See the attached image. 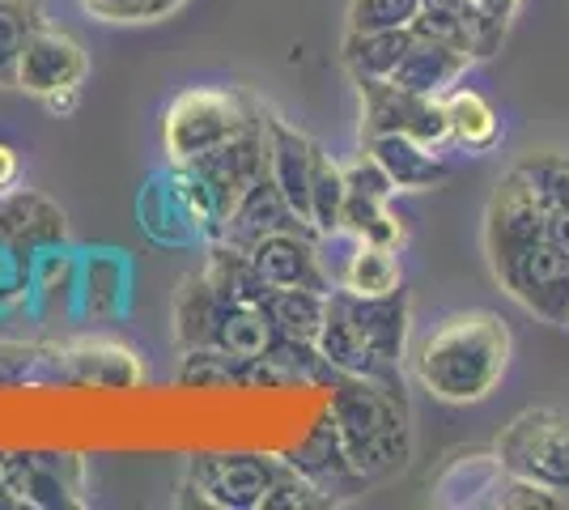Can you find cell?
<instances>
[{
	"mask_svg": "<svg viewBox=\"0 0 569 510\" xmlns=\"http://www.w3.org/2000/svg\"><path fill=\"white\" fill-rule=\"evenodd\" d=\"M480 9H489L493 18H501V22H510L515 18V9H519V0H476Z\"/></svg>",
	"mask_w": 569,
	"mask_h": 510,
	"instance_id": "cell-33",
	"label": "cell"
},
{
	"mask_svg": "<svg viewBox=\"0 0 569 510\" xmlns=\"http://www.w3.org/2000/svg\"><path fill=\"white\" fill-rule=\"evenodd\" d=\"M209 188H213L217 204H221V226L230 221L238 204H242V196L251 192L256 183L268 179V132H263V107H260V120L251 123L247 132H238L234 141H226L221 149L213 153H204V158H196L188 162Z\"/></svg>",
	"mask_w": 569,
	"mask_h": 510,
	"instance_id": "cell-9",
	"label": "cell"
},
{
	"mask_svg": "<svg viewBox=\"0 0 569 510\" xmlns=\"http://www.w3.org/2000/svg\"><path fill=\"white\" fill-rule=\"evenodd\" d=\"M421 0H349V30H408Z\"/></svg>",
	"mask_w": 569,
	"mask_h": 510,
	"instance_id": "cell-29",
	"label": "cell"
},
{
	"mask_svg": "<svg viewBox=\"0 0 569 510\" xmlns=\"http://www.w3.org/2000/svg\"><path fill=\"white\" fill-rule=\"evenodd\" d=\"M485 251L498 286L545 323H569V218L510 170L485 213Z\"/></svg>",
	"mask_w": 569,
	"mask_h": 510,
	"instance_id": "cell-1",
	"label": "cell"
},
{
	"mask_svg": "<svg viewBox=\"0 0 569 510\" xmlns=\"http://www.w3.org/2000/svg\"><path fill=\"white\" fill-rule=\"evenodd\" d=\"M204 277L217 286V293L226 302H263L272 286L260 277V268L251 260V251H242L234 243H221L217 239L213 251H209V264H204Z\"/></svg>",
	"mask_w": 569,
	"mask_h": 510,
	"instance_id": "cell-22",
	"label": "cell"
},
{
	"mask_svg": "<svg viewBox=\"0 0 569 510\" xmlns=\"http://www.w3.org/2000/svg\"><path fill=\"white\" fill-rule=\"evenodd\" d=\"M345 183H349V196H345V226H340V234H353V239H366V243L400 247L403 226L391 213L396 183L387 179V170L370 153H361L353 167H345Z\"/></svg>",
	"mask_w": 569,
	"mask_h": 510,
	"instance_id": "cell-10",
	"label": "cell"
},
{
	"mask_svg": "<svg viewBox=\"0 0 569 510\" xmlns=\"http://www.w3.org/2000/svg\"><path fill=\"white\" fill-rule=\"evenodd\" d=\"M179 383H188V388H251V362H242L217 344L183 349Z\"/></svg>",
	"mask_w": 569,
	"mask_h": 510,
	"instance_id": "cell-25",
	"label": "cell"
},
{
	"mask_svg": "<svg viewBox=\"0 0 569 510\" xmlns=\"http://www.w3.org/2000/svg\"><path fill=\"white\" fill-rule=\"evenodd\" d=\"M183 0H86V9H94L107 22H153L170 18Z\"/></svg>",
	"mask_w": 569,
	"mask_h": 510,
	"instance_id": "cell-30",
	"label": "cell"
},
{
	"mask_svg": "<svg viewBox=\"0 0 569 510\" xmlns=\"http://www.w3.org/2000/svg\"><path fill=\"white\" fill-rule=\"evenodd\" d=\"M536 188V196L545 200L548 209L566 213L569 218V153H557V149H545V153H531L515 167Z\"/></svg>",
	"mask_w": 569,
	"mask_h": 510,
	"instance_id": "cell-28",
	"label": "cell"
},
{
	"mask_svg": "<svg viewBox=\"0 0 569 510\" xmlns=\"http://www.w3.org/2000/svg\"><path fill=\"white\" fill-rule=\"evenodd\" d=\"M506 472L561 493L569 502V413L527 409L493 442Z\"/></svg>",
	"mask_w": 569,
	"mask_h": 510,
	"instance_id": "cell-5",
	"label": "cell"
},
{
	"mask_svg": "<svg viewBox=\"0 0 569 510\" xmlns=\"http://www.w3.org/2000/svg\"><path fill=\"white\" fill-rule=\"evenodd\" d=\"M277 230H307V226L284 204L281 188L272 179H263V183H256L251 192L242 196V204L221 226V243H234L242 251H251L263 234H277Z\"/></svg>",
	"mask_w": 569,
	"mask_h": 510,
	"instance_id": "cell-17",
	"label": "cell"
},
{
	"mask_svg": "<svg viewBox=\"0 0 569 510\" xmlns=\"http://www.w3.org/2000/svg\"><path fill=\"white\" fill-rule=\"evenodd\" d=\"M412 43V26L408 30H349L345 34V48H340V60L353 81H366V77H391L396 64L403 60V51Z\"/></svg>",
	"mask_w": 569,
	"mask_h": 510,
	"instance_id": "cell-20",
	"label": "cell"
},
{
	"mask_svg": "<svg viewBox=\"0 0 569 510\" xmlns=\"http://www.w3.org/2000/svg\"><path fill=\"white\" fill-rule=\"evenodd\" d=\"M345 167H336L332 158L319 149L315 153V174H310V230L315 234H336L345 226Z\"/></svg>",
	"mask_w": 569,
	"mask_h": 510,
	"instance_id": "cell-26",
	"label": "cell"
},
{
	"mask_svg": "<svg viewBox=\"0 0 569 510\" xmlns=\"http://www.w3.org/2000/svg\"><path fill=\"white\" fill-rule=\"evenodd\" d=\"M447 102V120H451V141H459L463 149H489L498 146L501 120L493 111V102L472 90V86H455L451 94H442Z\"/></svg>",
	"mask_w": 569,
	"mask_h": 510,
	"instance_id": "cell-24",
	"label": "cell"
},
{
	"mask_svg": "<svg viewBox=\"0 0 569 510\" xmlns=\"http://www.w3.org/2000/svg\"><path fill=\"white\" fill-rule=\"evenodd\" d=\"M39 4L34 0H0V90L18 86V64H22L26 39L34 34Z\"/></svg>",
	"mask_w": 569,
	"mask_h": 510,
	"instance_id": "cell-27",
	"label": "cell"
},
{
	"mask_svg": "<svg viewBox=\"0 0 569 510\" xmlns=\"http://www.w3.org/2000/svg\"><path fill=\"white\" fill-rule=\"evenodd\" d=\"M366 153L387 170V179L396 183V192H429V188H438L451 174V167L433 153V146L408 137V132L366 137Z\"/></svg>",
	"mask_w": 569,
	"mask_h": 510,
	"instance_id": "cell-15",
	"label": "cell"
},
{
	"mask_svg": "<svg viewBox=\"0 0 569 510\" xmlns=\"http://www.w3.org/2000/svg\"><path fill=\"white\" fill-rule=\"evenodd\" d=\"M263 132H268V179L281 188L284 204L310 230V174H315L319 146L272 111H263Z\"/></svg>",
	"mask_w": 569,
	"mask_h": 510,
	"instance_id": "cell-13",
	"label": "cell"
},
{
	"mask_svg": "<svg viewBox=\"0 0 569 510\" xmlns=\"http://www.w3.org/2000/svg\"><path fill=\"white\" fill-rule=\"evenodd\" d=\"M260 120V107H251L238 90H217V86H191L174 94L162 111V146L174 167H188L196 158L213 153L238 132H247Z\"/></svg>",
	"mask_w": 569,
	"mask_h": 510,
	"instance_id": "cell-4",
	"label": "cell"
},
{
	"mask_svg": "<svg viewBox=\"0 0 569 510\" xmlns=\"http://www.w3.org/2000/svg\"><path fill=\"white\" fill-rule=\"evenodd\" d=\"M476 60L468 51L451 48L442 39H429V34H417L412 30V43L403 51V60L396 64V73L387 81H396L400 90H412V94H426V98H442L451 94L455 86L468 77Z\"/></svg>",
	"mask_w": 569,
	"mask_h": 510,
	"instance_id": "cell-14",
	"label": "cell"
},
{
	"mask_svg": "<svg viewBox=\"0 0 569 510\" xmlns=\"http://www.w3.org/2000/svg\"><path fill=\"white\" fill-rule=\"evenodd\" d=\"M361 90V132L382 137V132H408L426 146L442 149L451 141V120H447V102L400 90L387 77H366L357 81Z\"/></svg>",
	"mask_w": 569,
	"mask_h": 510,
	"instance_id": "cell-8",
	"label": "cell"
},
{
	"mask_svg": "<svg viewBox=\"0 0 569 510\" xmlns=\"http://www.w3.org/2000/svg\"><path fill=\"white\" fill-rule=\"evenodd\" d=\"M417 34L429 39H442L451 48L468 51L472 60H489L498 56L506 43V30L510 22L493 18L489 9H480L476 0H421V13L412 22Z\"/></svg>",
	"mask_w": 569,
	"mask_h": 510,
	"instance_id": "cell-11",
	"label": "cell"
},
{
	"mask_svg": "<svg viewBox=\"0 0 569 510\" xmlns=\"http://www.w3.org/2000/svg\"><path fill=\"white\" fill-rule=\"evenodd\" d=\"M498 507L506 510H527V507H536V510H561L569 507L561 493H552V489L545 486H536V481H522V477H506V486H501V498H498Z\"/></svg>",
	"mask_w": 569,
	"mask_h": 510,
	"instance_id": "cell-31",
	"label": "cell"
},
{
	"mask_svg": "<svg viewBox=\"0 0 569 510\" xmlns=\"http://www.w3.org/2000/svg\"><path fill=\"white\" fill-rule=\"evenodd\" d=\"M328 421L345 447L357 477L379 481L387 472L403 468L408 460V404L387 379L370 374H336L332 370V400H328Z\"/></svg>",
	"mask_w": 569,
	"mask_h": 510,
	"instance_id": "cell-3",
	"label": "cell"
},
{
	"mask_svg": "<svg viewBox=\"0 0 569 510\" xmlns=\"http://www.w3.org/2000/svg\"><path fill=\"white\" fill-rule=\"evenodd\" d=\"M289 472V460L251 456V451H204L191 456L188 486L204 507L221 510H272L277 486Z\"/></svg>",
	"mask_w": 569,
	"mask_h": 510,
	"instance_id": "cell-6",
	"label": "cell"
},
{
	"mask_svg": "<svg viewBox=\"0 0 569 510\" xmlns=\"http://www.w3.org/2000/svg\"><path fill=\"white\" fill-rule=\"evenodd\" d=\"M230 302L217 293V286L196 272L179 286V298H174V340L183 349H200V344H213L217 337V323H221V311Z\"/></svg>",
	"mask_w": 569,
	"mask_h": 510,
	"instance_id": "cell-19",
	"label": "cell"
},
{
	"mask_svg": "<svg viewBox=\"0 0 569 510\" xmlns=\"http://www.w3.org/2000/svg\"><path fill=\"white\" fill-rule=\"evenodd\" d=\"M510 328L493 311H459L442 319L417 349V379L433 400L476 404L501 383L510 366Z\"/></svg>",
	"mask_w": 569,
	"mask_h": 510,
	"instance_id": "cell-2",
	"label": "cell"
},
{
	"mask_svg": "<svg viewBox=\"0 0 569 510\" xmlns=\"http://www.w3.org/2000/svg\"><path fill=\"white\" fill-rule=\"evenodd\" d=\"M349 239H353V234H349ZM396 251H400V247L353 239L349 260L332 272L336 290L361 293V298H387V293L403 290V268H400V256H396Z\"/></svg>",
	"mask_w": 569,
	"mask_h": 510,
	"instance_id": "cell-18",
	"label": "cell"
},
{
	"mask_svg": "<svg viewBox=\"0 0 569 510\" xmlns=\"http://www.w3.org/2000/svg\"><path fill=\"white\" fill-rule=\"evenodd\" d=\"M506 477L510 472L501 468L498 451H463V456H451V463L442 468L433 493L447 507H498Z\"/></svg>",
	"mask_w": 569,
	"mask_h": 510,
	"instance_id": "cell-16",
	"label": "cell"
},
{
	"mask_svg": "<svg viewBox=\"0 0 569 510\" xmlns=\"http://www.w3.org/2000/svg\"><path fill=\"white\" fill-rule=\"evenodd\" d=\"M251 260L260 268V277L272 290H319L332 293V272L323 264L319 247L310 243V230H277L263 234L260 243L251 247Z\"/></svg>",
	"mask_w": 569,
	"mask_h": 510,
	"instance_id": "cell-12",
	"label": "cell"
},
{
	"mask_svg": "<svg viewBox=\"0 0 569 510\" xmlns=\"http://www.w3.org/2000/svg\"><path fill=\"white\" fill-rule=\"evenodd\" d=\"M263 311L272 316L277 332L293 344H315L319 340V328H323V316H328V293L319 290H272L263 298Z\"/></svg>",
	"mask_w": 569,
	"mask_h": 510,
	"instance_id": "cell-23",
	"label": "cell"
},
{
	"mask_svg": "<svg viewBox=\"0 0 569 510\" xmlns=\"http://www.w3.org/2000/svg\"><path fill=\"white\" fill-rule=\"evenodd\" d=\"M86 73H90L86 48L72 39L69 30L51 22L34 26V34L26 39L22 64H18V90L43 98L51 111H69Z\"/></svg>",
	"mask_w": 569,
	"mask_h": 510,
	"instance_id": "cell-7",
	"label": "cell"
},
{
	"mask_svg": "<svg viewBox=\"0 0 569 510\" xmlns=\"http://www.w3.org/2000/svg\"><path fill=\"white\" fill-rule=\"evenodd\" d=\"M141 226L153 243H167V247H191L204 239V234L196 230V221L188 218V209H183V200H179V192H174L170 174L167 179H153V183L144 188Z\"/></svg>",
	"mask_w": 569,
	"mask_h": 510,
	"instance_id": "cell-21",
	"label": "cell"
},
{
	"mask_svg": "<svg viewBox=\"0 0 569 510\" xmlns=\"http://www.w3.org/2000/svg\"><path fill=\"white\" fill-rule=\"evenodd\" d=\"M18 174H22V158H18V149L9 146V141H0V196L13 192Z\"/></svg>",
	"mask_w": 569,
	"mask_h": 510,
	"instance_id": "cell-32",
	"label": "cell"
}]
</instances>
